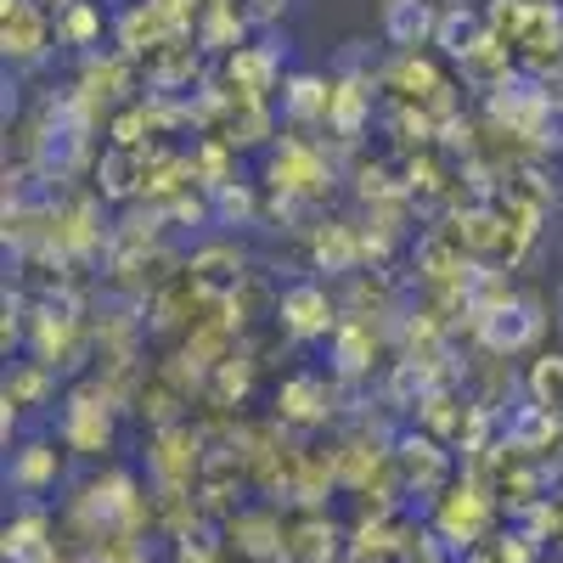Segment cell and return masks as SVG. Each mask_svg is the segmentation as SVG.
<instances>
[{
  "label": "cell",
  "mask_w": 563,
  "mask_h": 563,
  "mask_svg": "<svg viewBox=\"0 0 563 563\" xmlns=\"http://www.w3.org/2000/svg\"><path fill=\"white\" fill-rule=\"evenodd\" d=\"M57 40V18L40 0H0V57L7 68H40L52 57Z\"/></svg>",
  "instance_id": "7c38bea8"
},
{
  "label": "cell",
  "mask_w": 563,
  "mask_h": 563,
  "mask_svg": "<svg viewBox=\"0 0 563 563\" xmlns=\"http://www.w3.org/2000/svg\"><path fill=\"white\" fill-rule=\"evenodd\" d=\"M254 282V265H249V249L231 243V238H209L186 254V288L198 294L203 310H238L243 294Z\"/></svg>",
  "instance_id": "9c48e42d"
},
{
  "label": "cell",
  "mask_w": 563,
  "mask_h": 563,
  "mask_svg": "<svg viewBox=\"0 0 563 563\" xmlns=\"http://www.w3.org/2000/svg\"><path fill=\"white\" fill-rule=\"evenodd\" d=\"M7 485L23 496V501H45L57 485H63V440L52 434H29L7 451Z\"/></svg>",
  "instance_id": "5bb4252c"
},
{
  "label": "cell",
  "mask_w": 563,
  "mask_h": 563,
  "mask_svg": "<svg viewBox=\"0 0 563 563\" xmlns=\"http://www.w3.org/2000/svg\"><path fill=\"white\" fill-rule=\"evenodd\" d=\"M451 74H456V85H462V90H474L479 102H496L501 90H512V85L525 79L519 57H512V45H501L490 29H485V34H479V40H474V45H467V52L451 63Z\"/></svg>",
  "instance_id": "4fadbf2b"
},
{
  "label": "cell",
  "mask_w": 563,
  "mask_h": 563,
  "mask_svg": "<svg viewBox=\"0 0 563 563\" xmlns=\"http://www.w3.org/2000/svg\"><path fill=\"white\" fill-rule=\"evenodd\" d=\"M282 79H288V40H276V34L238 45V52L220 57V68H214V85L231 102H271L276 108Z\"/></svg>",
  "instance_id": "30bf717a"
},
{
  "label": "cell",
  "mask_w": 563,
  "mask_h": 563,
  "mask_svg": "<svg viewBox=\"0 0 563 563\" xmlns=\"http://www.w3.org/2000/svg\"><path fill=\"white\" fill-rule=\"evenodd\" d=\"M209 198H214V225H260V214H265V192L254 180H231Z\"/></svg>",
  "instance_id": "484cf974"
},
{
  "label": "cell",
  "mask_w": 563,
  "mask_h": 563,
  "mask_svg": "<svg viewBox=\"0 0 563 563\" xmlns=\"http://www.w3.org/2000/svg\"><path fill=\"white\" fill-rule=\"evenodd\" d=\"M479 34H485V7H462V0H456V7H445V12H440L434 52H440L445 63H456V57H462Z\"/></svg>",
  "instance_id": "cb8c5ba5"
},
{
  "label": "cell",
  "mask_w": 563,
  "mask_h": 563,
  "mask_svg": "<svg viewBox=\"0 0 563 563\" xmlns=\"http://www.w3.org/2000/svg\"><path fill=\"white\" fill-rule=\"evenodd\" d=\"M254 372H260V361L249 355V350H238V355H225L214 372H209V384H203V406H214V411H238L249 395H254Z\"/></svg>",
  "instance_id": "7402d4cb"
},
{
  "label": "cell",
  "mask_w": 563,
  "mask_h": 563,
  "mask_svg": "<svg viewBox=\"0 0 563 563\" xmlns=\"http://www.w3.org/2000/svg\"><path fill=\"white\" fill-rule=\"evenodd\" d=\"M40 7H45V12H52V18H63V12L74 7V0H40Z\"/></svg>",
  "instance_id": "83f0119b"
},
{
  "label": "cell",
  "mask_w": 563,
  "mask_h": 563,
  "mask_svg": "<svg viewBox=\"0 0 563 563\" xmlns=\"http://www.w3.org/2000/svg\"><path fill=\"white\" fill-rule=\"evenodd\" d=\"M276 113L288 130H327V113H333V74H316V68H288L282 79V97Z\"/></svg>",
  "instance_id": "9a60e30c"
},
{
  "label": "cell",
  "mask_w": 563,
  "mask_h": 563,
  "mask_svg": "<svg viewBox=\"0 0 563 563\" xmlns=\"http://www.w3.org/2000/svg\"><path fill=\"white\" fill-rule=\"evenodd\" d=\"M0 552L7 563H57V519L45 501H23L7 530H0Z\"/></svg>",
  "instance_id": "2e32d148"
},
{
  "label": "cell",
  "mask_w": 563,
  "mask_h": 563,
  "mask_svg": "<svg viewBox=\"0 0 563 563\" xmlns=\"http://www.w3.org/2000/svg\"><path fill=\"white\" fill-rule=\"evenodd\" d=\"M119 417H124V400L97 378H68L63 384V400H57V440L63 451L85 456V462H108L119 451Z\"/></svg>",
  "instance_id": "3957f363"
},
{
  "label": "cell",
  "mask_w": 563,
  "mask_h": 563,
  "mask_svg": "<svg viewBox=\"0 0 563 563\" xmlns=\"http://www.w3.org/2000/svg\"><path fill=\"white\" fill-rule=\"evenodd\" d=\"M395 485H400V501L406 507H429L456 474H462V456L451 445H440L434 434H422V429H395Z\"/></svg>",
  "instance_id": "52a82bcc"
},
{
  "label": "cell",
  "mask_w": 563,
  "mask_h": 563,
  "mask_svg": "<svg viewBox=\"0 0 563 563\" xmlns=\"http://www.w3.org/2000/svg\"><path fill=\"white\" fill-rule=\"evenodd\" d=\"M462 563H547V558H541V541H536L525 525H512V519H507L490 541H479Z\"/></svg>",
  "instance_id": "603a6c76"
},
{
  "label": "cell",
  "mask_w": 563,
  "mask_h": 563,
  "mask_svg": "<svg viewBox=\"0 0 563 563\" xmlns=\"http://www.w3.org/2000/svg\"><path fill=\"white\" fill-rule=\"evenodd\" d=\"M525 400L563 417V350H536V361L525 366Z\"/></svg>",
  "instance_id": "d4e9b609"
},
{
  "label": "cell",
  "mask_w": 563,
  "mask_h": 563,
  "mask_svg": "<svg viewBox=\"0 0 563 563\" xmlns=\"http://www.w3.org/2000/svg\"><path fill=\"white\" fill-rule=\"evenodd\" d=\"M113 34V12L102 7V0H74V7L57 18V45L74 57H90L102 52V40Z\"/></svg>",
  "instance_id": "ffe728a7"
},
{
  "label": "cell",
  "mask_w": 563,
  "mask_h": 563,
  "mask_svg": "<svg viewBox=\"0 0 563 563\" xmlns=\"http://www.w3.org/2000/svg\"><path fill=\"white\" fill-rule=\"evenodd\" d=\"M339 395H344V384L333 372L294 366V372H282L276 389H271V422H282L288 434H316L339 417Z\"/></svg>",
  "instance_id": "ba28073f"
},
{
  "label": "cell",
  "mask_w": 563,
  "mask_h": 563,
  "mask_svg": "<svg viewBox=\"0 0 563 563\" xmlns=\"http://www.w3.org/2000/svg\"><path fill=\"white\" fill-rule=\"evenodd\" d=\"M238 7H243V18H249V29H276L282 18H288L294 12V0H238Z\"/></svg>",
  "instance_id": "4316f807"
},
{
  "label": "cell",
  "mask_w": 563,
  "mask_h": 563,
  "mask_svg": "<svg viewBox=\"0 0 563 563\" xmlns=\"http://www.w3.org/2000/svg\"><path fill=\"white\" fill-rule=\"evenodd\" d=\"M333 158H327L321 141L288 130L276 135V147L265 153V198H282V203H305V209H321L333 198Z\"/></svg>",
  "instance_id": "277c9868"
},
{
  "label": "cell",
  "mask_w": 563,
  "mask_h": 563,
  "mask_svg": "<svg viewBox=\"0 0 563 563\" xmlns=\"http://www.w3.org/2000/svg\"><path fill=\"white\" fill-rule=\"evenodd\" d=\"M422 525H429V536L451 552V558H467L479 541H490L501 530V496L479 479V474H462L422 507Z\"/></svg>",
  "instance_id": "7a4b0ae2"
},
{
  "label": "cell",
  "mask_w": 563,
  "mask_h": 563,
  "mask_svg": "<svg viewBox=\"0 0 563 563\" xmlns=\"http://www.w3.org/2000/svg\"><path fill=\"white\" fill-rule=\"evenodd\" d=\"M147 485L153 496H198V479L209 467V440L192 417L169 422V429H147Z\"/></svg>",
  "instance_id": "8992f818"
},
{
  "label": "cell",
  "mask_w": 563,
  "mask_h": 563,
  "mask_svg": "<svg viewBox=\"0 0 563 563\" xmlns=\"http://www.w3.org/2000/svg\"><path fill=\"white\" fill-rule=\"evenodd\" d=\"M339 321H344V299L327 288V282H316V276H294L288 288H276V299H271V327H276V339L294 344V350L333 344Z\"/></svg>",
  "instance_id": "5b68a950"
},
{
  "label": "cell",
  "mask_w": 563,
  "mask_h": 563,
  "mask_svg": "<svg viewBox=\"0 0 563 563\" xmlns=\"http://www.w3.org/2000/svg\"><path fill=\"white\" fill-rule=\"evenodd\" d=\"M63 372H52L45 361H34V355H18L12 361V372H7V389H0V400L7 406H18V411H34V406H52V400H63Z\"/></svg>",
  "instance_id": "44dd1931"
},
{
  "label": "cell",
  "mask_w": 563,
  "mask_h": 563,
  "mask_svg": "<svg viewBox=\"0 0 563 563\" xmlns=\"http://www.w3.org/2000/svg\"><path fill=\"white\" fill-rule=\"evenodd\" d=\"M541 333H547L541 299L519 294L512 305H501V310H490V316H479L474 327H467V344H474L479 355H490V361H519L541 344Z\"/></svg>",
  "instance_id": "8fae6325"
},
{
  "label": "cell",
  "mask_w": 563,
  "mask_h": 563,
  "mask_svg": "<svg viewBox=\"0 0 563 563\" xmlns=\"http://www.w3.org/2000/svg\"><path fill=\"white\" fill-rule=\"evenodd\" d=\"M141 74H147V97H180V90H192V79L203 74V45L192 34H175L141 63Z\"/></svg>",
  "instance_id": "d6986e66"
},
{
  "label": "cell",
  "mask_w": 563,
  "mask_h": 563,
  "mask_svg": "<svg viewBox=\"0 0 563 563\" xmlns=\"http://www.w3.org/2000/svg\"><path fill=\"white\" fill-rule=\"evenodd\" d=\"M485 29L512 45L525 79H558L563 68V0H490Z\"/></svg>",
  "instance_id": "6da1fadb"
},
{
  "label": "cell",
  "mask_w": 563,
  "mask_h": 563,
  "mask_svg": "<svg viewBox=\"0 0 563 563\" xmlns=\"http://www.w3.org/2000/svg\"><path fill=\"white\" fill-rule=\"evenodd\" d=\"M440 0H384L378 7V34L389 52H429L440 34Z\"/></svg>",
  "instance_id": "ac0fdd59"
},
{
  "label": "cell",
  "mask_w": 563,
  "mask_h": 563,
  "mask_svg": "<svg viewBox=\"0 0 563 563\" xmlns=\"http://www.w3.org/2000/svg\"><path fill=\"white\" fill-rule=\"evenodd\" d=\"M389 327L384 321H361V316H344L333 344H327V372H333L339 384H361L372 361H378V344H384Z\"/></svg>",
  "instance_id": "e0dca14e"
}]
</instances>
